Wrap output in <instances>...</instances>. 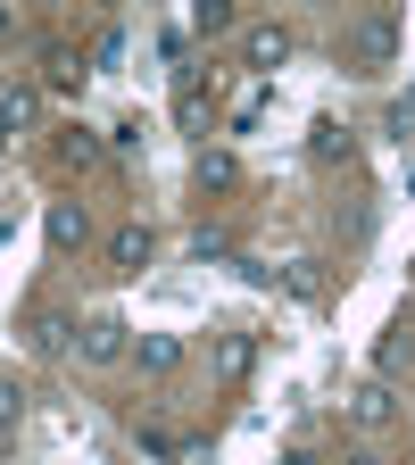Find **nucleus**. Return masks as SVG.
<instances>
[{"label": "nucleus", "mask_w": 415, "mask_h": 465, "mask_svg": "<svg viewBox=\"0 0 415 465\" xmlns=\"http://www.w3.org/2000/svg\"><path fill=\"white\" fill-rule=\"evenodd\" d=\"M349 58H358V67H390L399 58V25L390 17H358L349 25Z\"/></svg>", "instance_id": "obj_2"}, {"label": "nucleus", "mask_w": 415, "mask_h": 465, "mask_svg": "<svg viewBox=\"0 0 415 465\" xmlns=\"http://www.w3.org/2000/svg\"><path fill=\"white\" fill-rule=\"evenodd\" d=\"M0 142H9V116H0Z\"/></svg>", "instance_id": "obj_27"}, {"label": "nucleus", "mask_w": 415, "mask_h": 465, "mask_svg": "<svg viewBox=\"0 0 415 465\" xmlns=\"http://www.w3.org/2000/svg\"><path fill=\"white\" fill-rule=\"evenodd\" d=\"M0 250H9V216H0Z\"/></svg>", "instance_id": "obj_24"}, {"label": "nucleus", "mask_w": 415, "mask_h": 465, "mask_svg": "<svg viewBox=\"0 0 415 465\" xmlns=\"http://www.w3.org/2000/svg\"><path fill=\"white\" fill-rule=\"evenodd\" d=\"M17 424H25V391H17V382H9V374H0V440H9V432H17Z\"/></svg>", "instance_id": "obj_16"}, {"label": "nucleus", "mask_w": 415, "mask_h": 465, "mask_svg": "<svg viewBox=\"0 0 415 465\" xmlns=\"http://www.w3.org/2000/svg\"><path fill=\"white\" fill-rule=\"evenodd\" d=\"M349 416H358L366 432H382V424L399 416V391H390L382 374H374V382H358V391H349Z\"/></svg>", "instance_id": "obj_3"}, {"label": "nucleus", "mask_w": 415, "mask_h": 465, "mask_svg": "<svg viewBox=\"0 0 415 465\" xmlns=\"http://www.w3.org/2000/svg\"><path fill=\"white\" fill-rule=\"evenodd\" d=\"M308 150H316V158H341V166H349V158H358V134H349L341 116H316V134H308Z\"/></svg>", "instance_id": "obj_9"}, {"label": "nucleus", "mask_w": 415, "mask_h": 465, "mask_svg": "<svg viewBox=\"0 0 415 465\" xmlns=\"http://www.w3.org/2000/svg\"><path fill=\"white\" fill-rule=\"evenodd\" d=\"M0 42H9V9H0Z\"/></svg>", "instance_id": "obj_25"}, {"label": "nucleus", "mask_w": 415, "mask_h": 465, "mask_svg": "<svg viewBox=\"0 0 415 465\" xmlns=\"http://www.w3.org/2000/svg\"><path fill=\"white\" fill-rule=\"evenodd\" d=\"M133 440H142V457H174V440H183V432H166V424H142Z\"/></svg>", "instance_id": "obj_19"}, {"label": "nucleus", "mask_w": 415, "mask_h": 465, "mask_svg": "<svg viewBox=\"0 0 415 465\" xmlns=\"http://www.w3.org/2000/svg\"><path fill=\"white\" fill-rule=\"evenodd\" d=\"M192 25H200V34H224V25H232V9H224V0H200Z\"/></svg>", "instance_id": "obj_20"}, {"label": "nucleus", "mask_w": 415, "mask_h": 465, "mask_svg": "<svg viewBox=\"0 0 415 465\" xmlns=\"http://www.w3.org/2000/svg\"><path fill=\"white\" fill-rule=\"evenodd\" d=\"M116 67H125V34H116V25H108V34L92 42V75H116Z\"/></svg>", "instance_id": "obj_15"}, {"label": "nucleus", "mask_w": 415, "mask_h": 465, "mask_svg": "<svg viewBox=\"0 0 415 465\" xmlns=\"http://www.w3.org/2000/svg\"><path fill=\"white\" fill-rule=\"evenodd\" d=\"M200 192H232V183H242V158H232V150H200Z\"/></svg>", "instance_id": "obj_11"}, {"label": "nucleus", "mask_w": 415, "mask_h": 465, "mask_svg": "<svg viewBox=\"0 0 415 465\" xmlns=\"http://www.w3.org/2000/svg\"><path fill=\"white\" fill-rule=\"evenodd\" d=\"M75 332H84L75 316H34V332H25V341L42 349V358H67V349H75Z\"/></svg>", "instance_id": "obj_8"}, {"label": "nucleus", "mask_w": 415, "mask_h": 465, "mask_svg": "<svg viewBox=\"0 0 415 465\" xmlns=\"http://www.w3.org/2000/svg\"><path fill=\"white\" fill-rule=\"evenodd\" d=\"M84 75H92V67H75V50H50V84H58V92H75Z\"/></svg>", "instance_id": "obj_18"}, {"label": "nucleus", "mask_w": 415, "mask_h": 465, "mask_svg": "<svg viewBox=\"0 0 415 465\" xmlns=\"http://www.w3.org/2000/svg\"><path fill=\"white\" fill-rule=\"evenodd\" d=\"M282 58H291V34H282V25H258V34H250V67H258V75H274Z\"/></svg>", "instance_id": "obj_12"}, {"label": "nucleus", "mask_w": 415, "mask_h": 465, "mask_svg": "<svg viewBox=\"0 0 415 465\" xmlns=\"http://www.w3.org/2000/svg\"><path fill=\"white\" fill-rule=\"evenodd\" d=\"M407 200H415V166H407Z\"/></svg>", "instance_id": "obj_26"}, {"label": "nucleus", "mask_w": 415, "mask_h": 465, "mask_svg": "<svg viewBox=\"0 0 415 465\" xmlns=\"http://www.w3.org/2000/svg\"><path fill=\"white\" fill-rule=\"evenodd\" d=\"M274 282L291 291V300H316V291H324V266H316V258H291V266H282Z\"/></svg>", "instance_id": "obj_14"}, {"label": "nucleus", "mask_w": 415, "mask_h": 465, "mask_svg": "<svg viewBox=\"0 0 415 465\" xmlns=\"http://www.w3.org/2000/svg\"><path fill=\"white\" fill-rule=\"evenodd\" d=\"M58 158H67V166H100V158H108V142H100L92 125H58Z\"/></svg>", "instance_id": "obj_10"}, {"label": "nucleus", "mask_w": 415, "mask_h": 465, "mask_svg": "<svg viewBox=\"0 0 415 465\" xmlns=\"http://www.w3.org/2000/svg\"><path fill=\"white\" fill-rule=\"evenodd\" d=\"M341 465H390V457H382V449H349Z\"/></svg>", "instance_id": "obj_22"}, {"label": "nucleus", "mask_w": 415, "mask_h": 465, "mask_svg": "<svg viewBox=\"0 0 415 465\" xmlns=\"http://www.w3.org/2000/svg\"><path fill=\"white\" fill-rule=\"evenodd\" d=\"M192 258H200V266H216V258H232V242H224L216 224H200V232H192Z\"/></svg>", "instance_id": "obj_17"}, {"label": "nucleus", "mask_w": 415, "mask_h": 465, "mask_svg": "<svg viewBox=\"0 0 415 465\" xmlns=\"http://www.w3.org/2000/svg\"><path fill=\"white\" fill-rule=\"evenodd\" d=\"M75 358H84V366H116V358H133V324L92 316V324L75 332Z\"/></svg>", "instance_id": "obj_1"}, {"label": "nucleus", "mask_w": 415, "mask_h": 465, "mask_svg": "<svg viewBox=\"0 0 415 465\" xmlns=\"http://www.w3.org/2000/svg\"><path fill=\"white\" fill-rule=\"evenodd\" d=\"M50 250H84L92 242V216H84V200H50Z\"/></svg>", "instance_id": "obj_5"}, {"label": "nucleus", "mask_w": 415, "mask_h": 465, "mask_svg": "<svg viewBox=\"0 0 415 465\" xmlns=\"http://www.w3.org/2000/svg\"><path fill=\"white\" fill-rule=\"evenodd\" d=\"M133 366L142 374H174L183 366V332H133Z\"/></svg>", "instance_id": "obj_6"}, {"label": "nucleus", "mask_w": 415, "mask_h": 465, "mask_svg": "<svg viewBox=\"0 0 415 465\" xmlns=\"http://www.w3.org/2000/svg\"><path fill=\"white\" fill-rule=\"evenodd\" d=\"M407 358H415V341H407V324H390V332H382V341H374V374H382V382H390V374H399V366H407Z\"/></svg>", "instance_id": "obj_13"}, {"label": "nucleus", "mask_w": 415, "mask_h": 465, "mask_svg": "<svg viewBox=\"0 0 415 465\" xmlns=\"http://www.w3.org/2000/svg\"><path fill=\"white\" fill-rule=\"evenodd\" d=\"M282 465H324V457H316V449H291V457H282Z\"/></svg>", "instance_id": "obj_23"}, {"label": "nucleus", "mask_w": 415, "mask_h": 465, "mask_svg": "<svg viewBox=\"0 0 415 465\" xmlns=\"http://www.w3.org/2000/svg\"><path fill=\"white\" fill-rule=\"evenodd\" d=\"M174 465H208V440H174Z\"/></svg>", "instance_id": "obj_21"}, {"label": "nucleus", "mask_w": 415, "mask_h": 465, "mask_svg": "<svg viewBox=\"0 0 415 465\" xmlns=\"http://www.w3.org/2000/svg\"><path fill=\"white\" fill-rule=\"evenodd\" d=\"M250 366H258V332H242V324H224V332H216V374H224V382H242Z\"/></svg>", "instance_id": "obj_4"}, {"label": "nucleus", "mask_w": 415, "mask_h": 465, "mask_svg": "<svg viewBox=\"0 0 415 465\" xmlns=\"http://www.w3.org/2000/svg\"><path fill=\"white\" fill-rule=\"evenodd\" d=\"M108 266H116V274H142V266H150V224H116V232H108Z\"/></svg>", "instance_id": "obj_7"}]
</instances>
